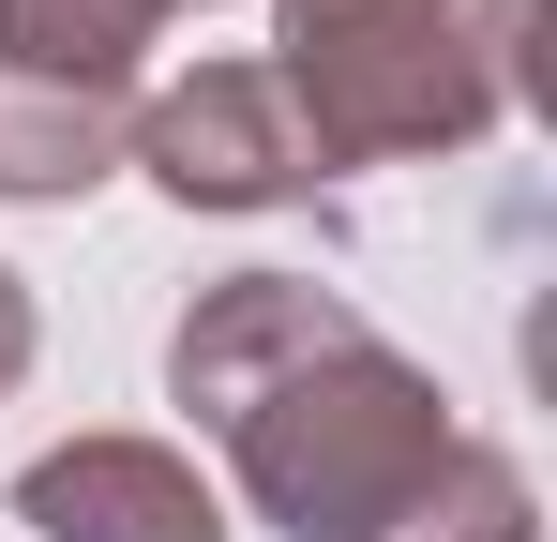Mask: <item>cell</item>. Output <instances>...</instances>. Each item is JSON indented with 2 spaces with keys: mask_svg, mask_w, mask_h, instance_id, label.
Here are the masks:
<instances>
[{
  "mask_svg": "<svg viewBox=\"0 0 557 542\" xmlns=\"http://www.w3.org/2000/svg\"><path fill=\"white\" fill-rule=\"evenodd\" d=\"M121 136H136V90L91 76H15L0 61V211H76L121 181Z\"/></svg>",
  "mask_w": 557,
  "mask_h": 542,
  "instance_id": "5",
  "label": "cell"
},
{
  "mask_svg": "<svg viewBox=\"0 0 557 542\" xmlns=\"http://www.w3.org/2000/svg\"><path fill=\"white\" fill-rule=\"evenodd\" d=\"M376 542H543V497H528V467L497 438H453V467H437Z\"/></svg>",
  "mask_w": 557,
  "mask_h": 542,
  "instance_id": "7",
  "label": "cell"
},
{
  "mask_svg": "<svg viewBox=\"0 0 557 542\" xmlns=\"http://www.w3.org/2000/svg\"><path fill=\"white\" fill-rule=\"evenodd\" d=\"M30 347H46V317H30V286L0 271V407H15V377H30Z\"/></svg>",
  "mask_w": 557,
  "mask_h": 542,
  "instance_id": "8",
  "label": "cell"
},
{
  "mask_svg": "<svg viewBox=\"0 0 557 542\" xmlns=\"http://www.w3.org/2000/svg\"><path fill=\"white\" fill-rule=\"evenodd\" d=\"M166 407L226 438V482L272 542H376L453 467V392L317 271H211L166 317Z\"/></svg>",
  "mask_w": 557,
  "mask_h": 542,
  "instance_id": "1",
  "label": "cell"
},
{
  "mask_svg": "<svg viewBox=\"0 0 557 542\" xmlns=\"http://www.w3.org/2000/svg\"><path fill=\"white\" fill-rule=\"evenodd\" d=\"M543 0H272V90L317 181L453 167L528 106Z\"/></svg>",
  "mask_w": 557,
  "mask_h": 542,
  "instance_id": "2",
  "label": "cell"
},
{
  "mask_svg": "<svg viewBox=\"0 0 557 542\" xmlns=\"http://www.w3.org/2000/svg\"><path fill=\"white\" fill-rule=\"evenodd\" d=\"M121 167L151 181L166 211H301V196H317V151H301V121H286L272 61H196V76L136 90Z\"/></svg>",
  "mask_w": 557,
  "mask_h": 542,
  "instance_id": "3",
  "label": "cell"
},
{
  "mask_svg": "<svg viewBox=\"0 0 557 542\" xmlns=\"http://www.w3.org/2000/svg\"><path fill=\"white\" fill-rule=\"evenodd\" d=\"M166 30V0H0V61L15 76H91V90H136Z\"/></svg>",
  "mask_w": 557,
  "mask_h": 542,
  "instance_id": "6",
  "label": "cell"
},
{
  "mask_svg": "<svg viewBox=\"0 0 557 542\" xmlns=\"http://www.w3.org/2000/svg\"><path fill=\"white\" fill-rule=\"evenodd\" d=\"M30 542H226V497L182 438H61L15 467Z\"/></svg>",
  "mask_w": 557,
  "mask_h": 542,
  "instance_id": "4",
  "label": "cell"
},
{
  "mask_svg": "<svg viewBox=\"0 0 557 542\" xmlns=\"http://www.w3.org/2000/svg\"><path fill=\"white\" fill-rule=\"evenodd\" d=\"M166 15H211V0H166Z\"/></svg>",
  "mask_w": 557,
  "mask_h": 542,
  "instance_id": "9",
  "label": "cell"
}]
</instances>
